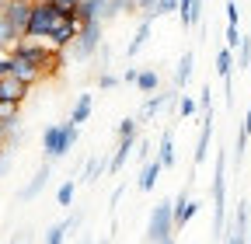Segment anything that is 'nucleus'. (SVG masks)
<instances>
[{
    "mask_svg": "<svg viewBox=\"0 0 251 244\" xmlns=\"http://www.w3.org/2000/svg\"><path fill=\"white\" fill-rule=\"evenodd\" d=\"M199 112H213V87L199 91Z\"/></svg>",
    "mask_w": 251,
    "mask_h": 244,
    "instance_id": "f704fd0d",
    "label": "nucleus"
},
{
    "mask_svg": "<svg viewBox=\"0 0 251 244\" xmlns=\"http://www.w3.org/2000/svg\"><path fill=\"white\" fill-rule=\"evenodd\" d=\"M77 227H80V213H74V217L52 223V227L46 230V241H42V244H63V241H67V234H70V230H77Z\"/></svg>",
    "mask_w": 251,
    "mask_h": 244,
    "instance_id": "f3484780",
    "label": "nucleus"
},
{
    "mask_svg": "<svg viewBox=\"0 0 251 244\" xmlns=\"http://www.w3.org/2000/svg\"><path fill=\"white\" fill-rule=\"evenodd\" d=\"M157 161L164 164V171L175 168V133H171V129L161 133V150H157Z\"/></svg>",
    "mask_w": 251,
    "mask_h": 244,
    "instance_id": "b1692460",
    "label": "nucleus"
},
{
    "mask_svg": "<svg viewBox=\"0 0 251 244\" xmlns=\"http://www.w3.org/2000/svg\"><path fill=\"white\" fill-rule=\"evenodd\" d=\"M49 178H52V161H42V168L31 174V181L18 192V202H31V199H39V192L49 185Z\"/></svg>",
    "mask_w": 251,
    "mask_h": 244,
    "instance_id": "9d476101",
    "label": "nucleus"
},
{
    "mask_svg": "<svg viewBox=\"0 0 251 244\" xmlns=\"http://www.w3.org/2000/svg\"><path fill=\"white\" fill-rule=\"evenodd\" d=\"M18 80H25V84H39L42 80V73L35 70V67H28V63H21V59H14V70H11Z\"/></svg>",
    "mask_w": 251,
    "mask_h": 244,
    "instance_id": "c85d7f7f",
    "label": "nucleus"
},
{
    "mask_svg": "<svg viewBox=\"0 0 251 244\" xmlns=\"http://www.w3.org/2000/svg\"><path fill=\"white\" fill-rule=\"evenodd\" d=\"M216 77L224 80L227 105H234V49H227V46L216 52Z\"/></svg>",
    "mask_w": 251,
    "mask_h": 244,
    "instance_id": "1a4fd4ad",
    "label": "nucleus"
},
{
    "mask_svg": "<svg viewBox=\"0 0 251 244\" xmlns=\"http://www.w3.org/2000/svg\"><path fill=\"white\" fill-rule=\"evenodd\" d=\"M31 4L35 0H7L4 7H0V14L7 18V24L14 28V32L25 39V28H28V18H31Z\"/></svg>",
    "mask_w": 251,
    "mask_h": 244,
    "instance_id": "0eeeda50",
    "label": "nucleus"
},
{
    "mask_svg": "<svg viewBox=\"0 0 251 244\" xmlns=\"http://www.w3.org/2000/svg\"><path fill=\"white\" fill-rule=\"evenodd\" d=\"M77 32H80V21H77V18H63V21L52 28V32H49V39H46V42H49L52 49H59V52H63V49H70V46H74Z\"/></svg>",
    "mask_w": 251,
    "mask_h": 244,
    "instance_id": "6e6552de",
    "label": "nucleus"
},
{
    "mask_svg": "<svg viewBox=\"0 0 251 244\" xmlns=\"http://www.w3.org/2000/svg\"><path fill=\"white\" fill-rule=\"evenodd\" d=\"M136 143H140V136H126V140H119V146L112 150V157H108V174H119L126 164H129Z\"/></svg>",
    "mask_w": 251,
    "mask_h": 244,
    "instance_id": "f8f14e48",
    "label": "nucleus"
},
{
    "mask_svg": "<svg viewBox=\"0 0 251 244\" xmlns=\"http://www.w3.org/2000/svg\"><path fill=\"white\" fill-rule=\"evenodd\" d=\"M213 237H227V150L216 146V171H213Z\"/></svg>",
    "mask_w": 251,
    "mask_h": 244,
    "instance_id": "7ed1b4c3",
    "label": "nucleus"
},
{
    "mask_svg": "<svg viewBox=\"0 0 251 244\" xmlns=\"http://www.w3.org/2000/svg\"><path fill=\"white\" fill-rule=\"evenodd\" d=\"M150 150H153V146H150V140H140V143H136V161H140V164H147V161H150Z\"/></svg>",
    "mask_w": 251,
    "mask_h": 244,
    "instance_id": "c9c22d12",
    "label": "nucleus"
},
{
    "mask_svg": "<svg viewBox=\"0 0 251 244\" xmlns=\"http://www.w3.org/2000/svg\"><path fill=\"white\" fill-rule=\"evenodd\" d=\"M136 77H140V67H126V73H122V84H136Z\"/></svg>",
    "mask_w": 251,
    "mask_h": 244,
    "instance_id": "58836bf2",
    "label": "nucleus"
},
{
    "mask_svg": "<svg viewBox=\"0 0 251 244\" xmlns=\"http://www.w3.org/2000/svg\"><path fill=\"white\" fill-rule=\"evenodd\" d=\"M25 241H28V230H21V234H18V237H14L11 244H25Z\"/></svg>",
    "mask_w": 251,
    "mask_h": 244,
    "instance_id": "79ce46f5",
    "label": "nucleus"
},
{
    "mask_svg": "<svg viewBox=\"0 0 251 244\" xmlns=\"http://www.w3.org/2000/svg\"><path fill=\"white\" fill-rule=\"evenodd\" d=\"M14 70V56L11 52H0V77H7Z\"/></svg>",
    "mask_w": 251,
    "mask_h": 244,
    "instance_id": "4c0bfd02",
    "label": "nucleus"
},
{
    "mask_svg": "<svg viewBox=\"0 0 251 244\" xmlns=\"http://www.w3.org/2000/svg\"><path fill=\"white\" fill-rule=\"evenodd\" d=\"M91 108H94V95H91V91H80L77 101H74V108H70V122H74V126L87 122L91 119Z\"/></svg>",
    "mask_w": 251,
    "mask_h": 244,
    "instance_id": "6ab92c4d",
    "label": "nucleus"
},
{
    "mask_svg": "<svg viewBox=\"0 0 251 244\" xmlns=\"http://www.w3.org/2000/svg\"><path fill=\"white\" fill-rule=\"evenodd\" d=\"M161 171H164V164L157 161V157H150V161L140 168V174H136V189H140V192H153L157 181H161Z\"/></svg>",
    "mask_w": 251,
    "mask_h": 244,
    "instance_id": "dca6fc26",
    "label": "nucleus"
},
{
    "mask_svg": "<svg viewBox=\"0 0 251 244\" xmlns=\"http://www.w3.org/2000/svg\"><path fill=\"white\" fill-rule=\"evenodd\" d=\"M248 244H251V230H248Z\"/></svg>",
    "mask_w": 251,
    "mask_h": 244,
    "instance_id": "de8ad7c7",
    "label": "nucleus"
},
{
    "mask_svg": "<svg viewBox=\"0 0 251 244\" xmlns=\"http://www.w3.org/2000/svg\"><path fill=\"white\" fill-rule=\"evenodd\" d=\"M192 73H196V52L188 49V52L178 59V70H175L171 87H175V91H185V87H188V80H192Z\"/></svg>",
    "mask_w": 251,
    "mask_h": 244,
    "instance_id": "a211bd4d",
    "label": "nucleus"
},
{
    "mask_svg": "<svg viewBox=\"0 0 251 244\" xmlns=\"http://www.w3.org/2000/svg\"><path fill=\"white\" fill-rule=\"evenodd\" d=\"M105 4H108V0H80V7H77V21H80V24H87V21H101Z\"/></svg>",
    "mask_w": 251,
    "mask_h": 244,
    "instance_id": "4be33fe9",
    "label": "nucleus"
},
{
    "mask_svg": "<svg viewBox=\"0 0 251 244\" xmlns=\"http://www.w3.org/2000/svg\"><path fill=\"white\" fill-rule=\"evenodd\" d=\"M7 52H11L14 59H21V63L35 67V70L42 73V80H46V77H56V73L63 70V52L52 49L49 42H39V39H18Z\"/></svg>",
    "mask_w": 251,
    "mask_h": 244,
    "instance_id": "f257e3e1",
    "label": "nucleus"
},
{
    "mask_svg": "<svg viewBox=\"0 0 251 244\" xmlns=\"http://www.w3.org/2000/svg\"><path fill=\"white\" fill-rule=\"evenodd\" d=\"M209 143H213V112H202V129H199L196 154H192V164H196V168L209 157Z\"/></svg>",
    "mask_w": 251,
    "mask_h": 244,
    "instance_id": "4468645a",
    "label": "nucleus"
},
{
    "mask_svg": "<svg viewBox=\"0 0 251 244\" xmlns=\"http://www.w3.org/2000/svg\"><path fill=\"white\" fill-rule=\"evenodd\" d=\"M248 140H251V105L244 112V122L237 129V143H234V164H244V150H248Z\"/></svg>",
    "mask_w": 251,
    "mask_h": 244,
    "instance_id": "aec40b11",
    "label": "nucleus"
},
{
    "mask_svg": "<svg viewBox=\"0 0 251 244\" xmlns=\"http://www.w3.org/2000/svg\"><path fill=\"white\" fill-rule=\"evenodd\" d=\"M101 35H105V21H87V24H80V32H77V39H74V46H70V59L87 63L94 52H101V46H105Z\"/></svg>",
    "mask_w": 251,
    "mask_h": 244,
    "instance_id": "423d86ee",
    "label": "nucleus"
},
{
    "mask_svg": "<svg viewBox=\"0 0 251 244\" xmlns=\"http://www.w3.org/2000/svg\"><path fill=\"white\" fill-rule=\"evenodd\" d=\"M80 140V126H74V122H49V126L42 129V150H46V161H63L70 154V150L77 146Z\"/></svg>",
    "mask_w": 251,
    "mask_h": 244,
    "instance_id": "20e7f679",
    "label": "nucleus"
},
{
    "mask_svg": "<svg viewBox=\"0 0 251 244\" xmlns=\"http://www.w3.org/2000/svg\"><path fill=\"white\" fill-rule=\"evenodd\" d=\"M119 84H122V77H115V73H108V70L98 73V87H101V91H112V87H119Z\"/></svg>",
    "mask_w": 251,
    "mask_h": 244,
    "instance_id": "72a5a7b5",
    "label": "nucleus"
},
{
    "mask_svg": "<svg viewBox=\"0 0 251 244\" xmlns=\"http://www.w3.org/2000/svg\"><path fill=\"white\" fill-rule=\"evenodd\" d=\"M4 154H7V146H4V143H0V157H4Z\"/></svg>",
    "mask_w": 251,
    "mask_h": 244,
    "instance_id": "37998d69",
    "label": "nucleus"
},
{
    "mask_svg": "<svg viewBox=\"0 0 251 244\" xmlns=\"http://www.w3.org/2000/svg\"><path fill=\"white\" fill-rule=\"evenodd\" d=\"M84 244H94V241H91V237H84Z\"/></svg>",
    "mask_w": 251,
    "mask_h": 244,
    "instance_id": "a18cd8bd",
    "label": "nucleus"
},
{
    "mask_svg": "<svg viewBox=\"0 0 251 244\" xmlns=\"http://www.w3.org/2000/svg\"><path fill=\"white\" fill-rule=\"evenodd\" d=\"M119 14H140V4H136V0H108V4H105V14H101V21L108 24V21H115Z\"/></svg>",
    "mask_w": 251,
    "mask_h": 244,
    "instance_id": "412c9836",
    "label": "nucleus"
},
{
    "mask_svg": "<svg viewBox=\"0 0 251 244\" xmlns=\"http://www.w3.org/2000/svg\"><path fill=\"white\" fill-rule=\"evenodd\" d=\"M196 213H199V202L188 195V185H185V189L178 192V199H175V230H181L188 220L196 217Z\"/></svg>",
    "mask_w": 251,
    "mask_h": 244,
    "instance_id": "ddd939ff",
    "label": "nucleus"
},
{
    "mask_svg": "<svg viewBox=\"0 0 251 244\" xmlns=\"http://www.w3.org/2000/svg\"><path fill=\"white\" fill-rule=\"evenodd\" d=\"M28 91H31V84L18 80L14 73H7V77H0V101H11V105H25V98H28Z\"/></svg>",
    "mask_w": 251,
    "mask_h": 244,
    "instance_id": "9b49d317",
    "label": "nucleus"
},
{
    "mask_svg": "<svg viewBox=\"0 0 251 244\" xmlns=\"http://www.w3.org/2000/svg\"><path fill=\"white\" fill-rule=\"evenodd\" d=\"M98 244H112V241H108V237H105V241H98Z\"/></svg>",
    "mask_w": 251,
    "mask_h": 244,
    "instance_id": "49530a36",
    "label": "nucleus"
},
{
    "mask_svg": "<svg viewBox=\"0 0 251 244\" xmlns=\"http://www.w3.org/2000/svg\"><path fill=\"white\" fill-rule=\"evenodd\" d=\"M147 244H168L175 241V199H161L150 209V220H147Z\"/></svg>",
    "mask_w": 251,
    "mask_h": 244,
    "instance_id": "39448f33",
    "label": "nucleus"
},
{
    "mask_svg": "<svg viewBox=\"0 0 251 244\" xmlns=\"http://www.w3.org/2000/svg\"><path fill=\"white\" fill-rule=\"evenodd\" d=\"M136 91H143V95H157V91H161V73H157L153 67H150V70H140Z\"/></svg>",
    "mask_w": 251,
    "mask_h": 244,
    "instance_id": "393cba45",
    "label": "nucleus"
},
{
    "mask_svg": "<svg viewBox=\"0 0 251 244\" xmlns=\"http://www.w3.org/2000/svg\"><path fill=\"white\" fill-rule=\"evenodd\" d=\"M164 14H178V0H153V7L147 11V18H164Z\"/></svg>",
    "mask_w": 251,
    "mask_h": 244,
    "instance_id": "2f4dec72",
    "label": "nucleus"
},
{
    "mask_svg": "<svg viewBox=\"0 0 251 244\" xmlns=\"http://www.w3.org/2000/svg\"><path fill=\"white\" fill-rule=\"evenodd\" d=\"M140 126H143V122H140L136 115H126L119 126H115V136H119V140H126V136H140Z\"/></svg>",
    "mask_w": 251,
    "mask_h": 244,
    "instance_id": "c756f323",
    "label": "nucleus"
},
{
    "mask_svg": "<svg viewBox=\"0 0 251 244\" xmlns=\"http://www.w3.org/2000/svg\"><path fill=\"white\" fill-rule=\"evenodd\" d=\"M234 67L237 70H251V35H244L241 46L234 49Z\"/></svg>",
    "mask_w": 251,
    "mask_h": 244,
    "instance_id": "bb28decb",
    "label": "nucleus"
},
{
    "mask_svg": "<svg viewBox=\"0 0 251 244\" xmlns=\"http://www.w3.org/2000/svg\"><path fill=\"white\" fill-rule=\"evenodd\" d=\"M150 28H153V18H147V14H143V18H140V28H136V35L129 39V49H126V52H129V59H133V56H136V52L147 46V39H150Z\"/></svg>",
    "mask_w": 251,
    "mask_h": 244,
    "instance_id": "5701e85b",
    "label": "nucleus"
},
{
    "mask_svg": "<svg viewBox=\"0 0 251 244\" xmlns=\"http://www.w3.org/2000/svg\"><path fill=\"white\" fill-rule=\"evenodd\" d=\"M56 4H63V7H80V0H56Z\"/></svg>",
    "mask_w": 251,
    "mask_h": 244,
    "instance_id": "a19ab883",
    "label": "nucleus"
},
{
    "mask_svg": "<svg viewBox=\"0 0 251 244\" xmlns=\"http://www.w3.org/2000/svg\"><path fill=\"white\" fill-rule=\"evenodd\" d=\"M4 4H7V0H0V7H4Z\"/></svg>",
    "mask_w": 251,
    "mask_h": 244,
    "instance_id": "09e8293b",
    "label": "nucleus"
},
{
    "mask_svg": "<svg viewBox=\"0 0 251 244\" xmlns=\"http://www.w3.org/2000/svg\"><path fill=\"white\" fill-rule=\"evenodd\" d=\"M74 195H77V178H67V181L56 189V202H59V206H74Z\"/></svg>",
    "mask_w": 251,
    "mask_h": 244,
    "instance_id": "7c9ffc66",
    "label": "nucleus"
},
{
    "mask_svg": "<svg viewBox=\"0 0 251 244\" xmlns=\"http://www.w3.org/2000/svg\"><path fill=\"white\" fill-rule=\"evenodd\" d=\"M63 18H77V7H63L56 0H35L31 4V18H28V28H25V39H39L46 42L49 32L63 21Z\"/></svg>",
    "mask_w": 251,
    "mask_h": 244,
    "instance_id": "f03ea898",
    "label": "nucleus"
},
{
    "mask_svg": "<svg viewBox=\"0 0 251 244\" xmlns=\"http://www.w3.org/2000/svg\"><path fill=\"white\" fill-rule=\"evenodd\" d=\"M199 112V98H192V95H185V91H181V95H178V115L181 119H192Z\"/></svg>",
    "mask_w": 251,
    "mask_h": 244,
    "instance_id": "473e14b6",
    "label": "nucleus"
},
{
    "mask_svg": "<svg viewBox=\"0 0 251 244\" xmlns=\"http://www.w3.org/2000/svg\"><path fill=\"white\" fill-rule=\"evenodd\" d=\"M0 143H4V126H0Z\"/></svg>",
    "mask_w": 251,
    "mask_h": 244,
    "instance_id": "c03bdc74",
    "label": "nucleus"
},
{
    "mask_svg": "<svg viewBox=\"0 0 251 244\" xmlns=\"http://www.w3.org/2000/svg\"><path fill=\"white\" fill-rule=\"evenodd\" d=\"M168 244H175V241H168Z\"/></svg>",
    "mask_w": 251,
    "mask_h": 244,
    "instance_id": "8fccbe9b",
    "label": "nucleus"
},
{
    "mask_svg": "<svg viewBox=\"0 0 251 244\" xmlns=\"http://www.w3.org/2000/svg\"><path fill=\"white\" fill-rule=\"evenodd\" d=\"M101 171H108V157L101 154V157H91L87 164H84V174H80V181H94Z\"/></svg>",
    "mask_w": 251,
    "mask_h": 244,
    "instance_id": "cd10ccee",
    "label": "nucleus"
},
{
    "mask_svg": "<svg viewBox=\"0 0 251 244\" xmlns=\"http://www.w3.org/2000/svg\"><path fill=\"white\" fill-rule=\"evenodd\" d=\"M224 11H227V24H241V7L234 4V0H227Z\"/></svg>",
    "mask_w": 251,
    "mask_h": 244,
    "instance_id": "e433bc0d",
    "label": "nucleus"
},
{
    "mask_svg": "<svg viewBox=\"0 0 251 244\" xmlns=\"http://www.w3.org/2000/svg\"><path fill=\"white\" fill-rule=\"evenodd\" d=\"M21 122V105H11V101H0V126L11 129Z\"/></svg>",
    "mask_w": 251,
    "mask_h": 244,
    "instance_id": "a878e982",
    "label": "nucleus"
},
{
    "mask_svg": "<svg viewBox=\"0 0 251 244\" xmlns=\"http://www.w3.org/2000/svg\"><path fill=\"white\" fill-rule=\"evenodd\" d=\"M136 4H140V14H147V11L153 7V0H136Z\"/></svg>",
    "mask_w": 251,
    "mask_h": 244,
    "instance_id": "ea45409f",
    "label": "nucleus"
},
{
    "mask_svg": "<svg viewBox=\"0 0 251 244\" xmlns=\"http://www.w3.org/2000/svg\"><path fill=\"white\" fill-rule=\"evenodd\" d=\"M178 21L185 32L202 24V0H178Z\"/></svg>",
    "mask_w": 251,
    "mask_h": 244,
    "instance_id": "2eb2a0df",
    "label": "nucleus"
}]
</instances>
